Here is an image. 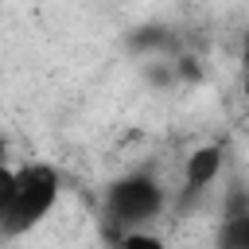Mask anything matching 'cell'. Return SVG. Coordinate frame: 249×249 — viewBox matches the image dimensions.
Segmentation results:
<instances>
[{
    "label": "cell",
    "instance_id": "8",
    "mask_svg": "<svg viewBox=\"0 0 249 249\" xmlns=\"http://www.w3.org/2000/svg\"><path fill=\"white\" fill-rule=\"evenodd\" d=\"M171 66H175V82H202V66H198V58H171Z\"/></svg>",
    "mask_w": 249,
    "mask_h": 249
},
{
    "label": "cell",
    "instance_id": "1",
    "mask_svg": "<svg viewBox=\"0 0 249 249\" xmlns=\"http://www.w3.org/2000/svg\"><path fill=\"white\" fill-rule=\"evenodd\" d=\"M167 206H171V191L148 167H132V171L109 179V187L101 195V218L113 230V237L128 233V230H148L156 218L167 214Z\"/></svg>",
    "mask_w": 249,
    "mask_h": 249
},
{
    "label": "cell",
    "instance_id": "10",
    "mask_svg": "<svg viewBox=\"0 0 249 249\" xmlns=\"http://www.w3.org/2000/svg\"><path fill=\"white\" fill-rule=\"evenodd\" d=\"M4 152H8V144H4V140H0V163H4Z\"/></svg>",
    "mask_w": 249,
    "mask_h": 249
},
{
    "label": "cell",
    "instance_id": "4",
    "mask_svg": "<svg viewBox=\"0 0 249 249\" xmlns=\"http://www.w3.org/2000/svg\"><path fill=\"white\" fill-rule=\"evenodd\" d=\"M222 171H226V144H222V140L198 144V148L187 156L179 202H195V198H202V195L218 183V175H222Z\"/></svg>",
    "mask_w": 249,
    "mask_h": 249
},
{
    "label": "cell",
    "instance_id": "6",
    "mask_svg": "<svg viewBox=\"0 0 249 249\" xmlns=\"http://www.w3.org/2000/svg\"><path fill=\"white\" fill-rule=\"evenodd\" d=\"M117 249H167V241L152 230H128V233H117Z\"/></svg>",
    "mask_w": 249,
    "mask_h": 249
},
{
    "label": "cell",
    "instance_id": "5",
    "mask_svg": "<svg viewBox=\"0 0 249 249\" xmlns=\"http://www.w3.org/2000/svg\"><path fill=\"white\" fill-rule=\"evenodd\" d=\"M128 47L148 58H163V51L171 47V35H167V27H140L128 35Z\"/></svg>",
    "mask_w": 249,
    "mask_h": 249
},
{
    "label": "cell",
    "instance_id": "9",
    "mask_svg": "<svg viewBox=\"0 0 249 249\" xmlns=\"http://www.w3.org/2000/svg\"><path fill=\"white\" fill-rule=\"evenodd\" d=\"M241 62H245V70H249V27H245V43H241Z\"/></svg>",
    "mask_w": 249,
    "mask_h": 249
},
{
    "label": "cell",
    "instance_id": "3",
    "mask_svg": "<svg viewBox=\"0 0 249 249\" xmlns=\"http://www.w3.org/2000/svg\"><path fill=\"white\" fill-rule=\"evenodd\" d=\"M214 249H249V187L230 179L214 226Z\"/></svg>",
    "mask_w": 249,
    "mask_h": 249
},
{
    "label": "cell",
    "instance_id": "2",
    "mask_svg": "<svg viewBox=\"0 0 249 249\" xmlns=\"http://www.w3.org/2000/svg\"><path fill=\"white\" fill-rule=\"evenodd\" d=\"M58 195H62V175H58L54 163H47V160L19 163L16 167V195H12V206L0 222V237L12 241V237H23V233L39 230L51 218Z\"/></svg>",
    "mask_w": 249,
    "mask_h": 249
},
{
    "label": "cell",
    "instance_id": "7",
    "mask_svg": "<svg viewBox=\"0 0 249 249\" xmlns=\"http://www.w3.org/2000/svg\"><path fill=\"white\" fill-rule=\"evenodd\" d=\"M12 195H16V167L0 163V222H4L8 206H12Z\"/></svg>",
    "mask_w": 249,
    "mask_h": 249
}]
</instances>
